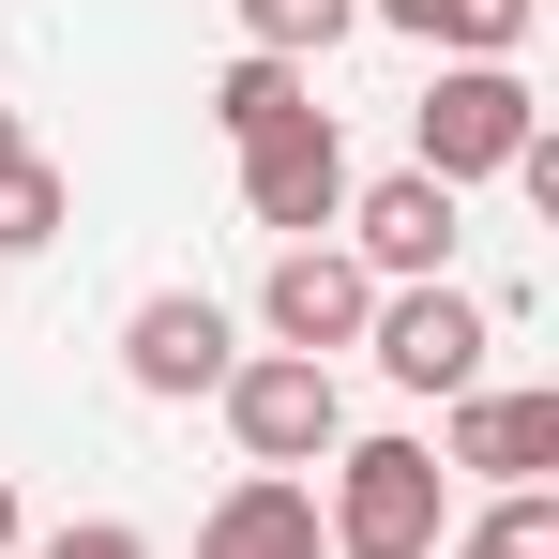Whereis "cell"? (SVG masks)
Returning a JSON list of instances; mask_svg holds the SVG:
<instances>
[{
	"label": "cell",
	"mask_w": 559,
	"mask_h": 559,
	"mask_svg": "<svg viewBox=\"0 0 559 559\" xmlns=\"http://www.w3.org/2000/svg\"><path fill=\"white\" fill-rule=\"evenodd\" d=\"M318 530H333V559H439L454 545V468H439V439H333Z\"/></svg>",
	"instance_id": "1"
},
{
	"label": "cell",
	"mask_w": 559,
	"mask_h": 559,
	"mask_svg": "<svg viewBox=\"0 0 559 559\" xmlns=\"http://www.w3.org/2000/svg\"><path fill=\"white\" fill-rule=\"evenodd\" d=\"M545 136V92L514 76V61H439V92L408 106V167L424 182H514V152Z\"/></svg>",
	"instance_id": "2"
},
{
	"label": "cell",
	"mask_w": 559,
	"mask_h": 559,
	"mask_svg": "<svg viewBox=\"0 0 559 559\" xmlns=\"http://www.w3.org/2000/svg\"><path fill=\"white\" fill-rule=\"evenodd\" d=\"M227 439H242V468H333V439H348V393H333V364H287V348H242L227 364Z\"/></svg>",
	"instance_id": "3"
},
{
	"label": "cell",
	"mask_w": 559,
	"mask_h": 559,
	"mask_svg": "<svg viewBox=\"0 0 559 559\" xmlns=\"http://www.w3.org/2000/svg\"><path fill=\"white\" fill-rule=\"evenodd\" d=\"M364 348H378V378L393 393H484V348H499V302H468L454 273L439 287H378V318H364Z\"/></svg>",
	"instance_id": "4"
},
{
	"label": "cell",
	"mask_w": 559,
	"mask_h": 559,
	"mask_svg": "<svg viewBox=\"0 0 559 559\" xmlns=\"http://www.w3.org/2000/svg\"><path fill=\"white\" fill-rule=\"evenodd\" d=\"M348 136H333V106H302V121H273L258 152H242V212L273 227V242H333V212H348Z\"/></svg>",
	"instance_id": "5"
},
{
	"label": "cell",
	"mask_w": 559,
	"mask_h": 559,
	"mask_svg": "<svg viewBox=\"0 0 559 559\" xmlns=\"http://www.w3.org/2000/svg\"><path fill=\"white\" fill-rule=\"evenodd\" d=\"M242 364V318L212 302V287H152L136 318H121V378L152 393V408H197V393H227Z\"/></svg>",
	"instance_id": "6"
},
{
	"label": "cell",
	"mask_w": 559,
	"mask_h": 559,
	"mask_svg": "<svg viewBox=\"0 0 559 559\" xmlns=\"http://www.w3.org/2000/svg\"><path fill=\"white\" fill-rule=\"evenodd\" d=\"M364 318H378V273L348 258V242H287L273 287H258V333H273L287 364H333V348H364Z\"/></svg>",
	"instance_id": "7"
},
{
	"label": "cell",
	"mask_w": 559,
	"mask_h": 559,
	"mask_svg": "<svg viewBox=\"0 0 559 559\" xmlns=\"http://www.w3.org/2000/svg\"><path fill=\"white\" fill-rule=\"evenodd\" d=\"M454 212H468L454 182L393 167V182H348V212H333V227H348V258H364L378 287H439V273H454Z\"/></svg>",
	"instance_id": "8"
},
{
	"label": "cell",
	"mask_w": 559,
	"mask_h": 559,
	"mask_svg": "<svg viewBox=\"0 0 559 559\" xmlns=\"http://www.w3.org/2000/svg\"><path fill=\"white\" fill-rule=\"evenodd\" d=\"M197 559H333V530H318V484H287V468H242V484L197 514Z\"/></svg>",
	"instance_id": "9"
},
{
	"label": "cell",
	"mask_w": 559,
	"mask_h": 559,
	"mask_svg": "<svg viewBox=\"0 0 559 559\" xmlns=\"http://www.w3.org/2000/svg\"><path fill=\"white\" fill-rule=\"evenodd\" d=\"M439 468H468V484H545L559 468V393H454Z\"/></svg>",
	"instance_id": "10"
},
{
	"label": "cell",
	"mask_w": 559,
	"mask_h": 559,
	"mask_svg": "<svg viewBox=\"0 0 559 559\" xmlns=\"http://www.w3.org/2000/svg\"><path fill=\"white\" fill-rule=\"evenodd\" d=\"M378 31H408V46H439V61H514L530 46V0H364Z\"/></svg>",
	"instance_id": "11"
},
{
	"label": "cell",
	"mask_w": 559,
	"mask_h": 559,
	"mask_svg": "<svg viewBox=\"0 0 559 559\" xmlns=\"http://www.w3.org/2000/svg\"><path fill=\"white\" fill-rule=\"evenodd\" d=\"M302 106H318V76H302V61H273V46H242V61L212 76V136H227V152H258V136H273V121H302Z\"/></svg>",
	"instance_id": "12"
},
{
	"label": "cell",
	"mask_w": 559,
	"mask_h": 559,
	"mask_svg": "<svg viewBox=\"0 0 559 559\" xmlns=\"http://www.w3.org/2000/svg\"><path fill=\"white\" fill-rule=\"evenodd\" d=\"M61 227H76V182H61L46 152H15V167H0V258H46Z\"/></svg>",
	"instance_id": "13"
},
{
	"label": "cell",
	"mask_w": 559,
	"mask_h": 559,
	"mask_svg": "<svg viewBox=\"0 0 559 559\" xmlns=\"http://www.w3.org/2000/svg\"><path fill=\"white\" fill-rule=\"evenodd\" d=\"M439 559H559V499L545 484H499V514H468Z\"/></svg>",
	"instance_id": "14"
},
{
	"label": "cell",
	"mask_w": 559,
	"mask_h": 559,
	"mask_svg": "<svg viewBox=\"0 0 559 559\" xmlns=\"http://www.w3.org/2000/svg\"><path fill=\"white\" fill-rule=\"evenodd\" d=\"M348 31H364V0H242V46H273V61H318Z\"/></svg>",
	"instance_id": "15"
},
{
	"label": "cell",
	"mask_w": 559,
	"mask_h": 559,
	"mask_svg": "<svg viewBox=\"0 0 559 559\" xmlns=\"http://www.w3.org/2000/svg\"><path fill=\"white\" fill-rule=\"evenodd\" d=\"M15 559H152V530L136 514H76V530H46V545H15Z\"/></svg>",
	"instance_id": "16"
},
{
	"label": "cell",
	"mask_w": 559,
	"mask_h": 559,
	"mask_svg": "<svg viewBox=\"0 0 559 559\" xmlns=\"http://www.w3.org/2000/svg\"><path fill=\"white\" fill-rule=\"evenodd\" d=\"M15 545H31V514H15V468H0V559H15Z\"/></svg>",
	"instance_id": "17"
},
{
	"label": "cell",
	"mask_w": 559,
	"mask_h": 559,
	"mask_svg": "<svg viewBox=\"0 0 559 559\" xmlns=\"http://www.w3.org/2000/svg\"><path fill=\"white\" fill-rule=\"evenodd\" d=\"M15 152H31V136H15V106H0V167H15Z\"/></svg>",
	"instance_id": "18"
}]
</instances>
